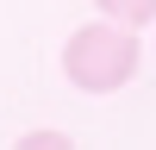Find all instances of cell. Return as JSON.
Here are the masks:
<instances>
[{"instance_id":"cell-1","label":"cell","mask_w":156,"mask_h":150,"mask_svg":"<svg viewBox=\"0 0 156 150\" xmlns=\"http://www.w3.org/2000/svg\"><path fill=\"white\" fill-rule=\"evenodd\" d=\"M137 62H144L137 31L131 25H112V19L81 25V31H69V44H62V75H69V88H81V94H119L137 75Z\"/></svg>"},{"instance_id":"cell-2","label":"cell","mask_w":156,"mask_h":150,"mask_svg":"<svg viewBox=\"0 0 156 150\" xmlns=\"http://www.w3.org/2000/svg\"><path fill=\"white\" fill-rule=\"evenodd\" d=\"M94 6H100V19L131 25V31H144V25L156 19V0H94Z\"/></svg>"},{"instance_id":"cell-3","label":"cell","mask_w":156,"mask_h":150,"mask_svg":"<svg viewBox=\"0 0 156 150\" xmlns=\"http://www.w3.org/2000/svg\"><path fill=\"white\" fill-rule=\"evenodd\" d=\"M19 150H69V138H62V131H25Z\"/></svg>"}]
</instances>
